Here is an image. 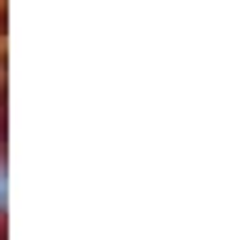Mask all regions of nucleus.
<instances>
[{"instance_id": "f257e3e1", "label": "nucleus", "mask_w": 249, "mask_h": 240, "mask_svg": "<svg viewBox=\"0 0 249 240\" xmlns=\"http://www.w3.org/2000/svg\"><path fill=\"white\" fill-rule=\"evenodd\" d=\"M0 205H5V178H0Z\"/></svg>"}]
</instances>
